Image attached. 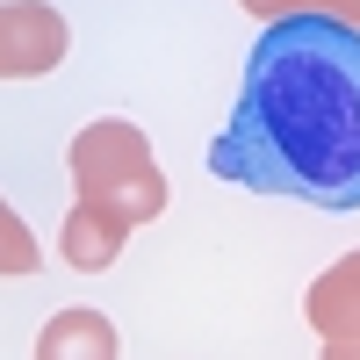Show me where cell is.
Listing matches in <instances>:
<instances>
[{
    "mask_svg": "<svg viewBox=\"0 0 360 360\" xmlns=\"http://www.w3.org/2000/svg\"><path fill=\"white\" fill-rule=\"evenodd\" d=\"M209 173L332 217L360 209V29L324 15L266 22Z\"/></svg>",
    "mask_w": 360,
    "mask_h": 360,
    "instance_id": "obj_1",
    "label": "cell"
},
{
    "mask_svg": "<svg viewBox=\"0 0 360 360\" xmlns=\"http://www.w3.org/2000/svg\"><path fill=\"white\" fill-rule=\"evenodd\" d=\"M123 245H130V231L115 224L108 209H94V202H72L65 224H58V259H65L72 274H108V266L123 259Z\"/></svg>",
    "mask_w": 360,
    "mask_h": 360,
    "instance_id": "obj_5",
    "label": "cell"
},
{
    "mask_svg": "<svg viewBox=\"0 0 360 360\" xmlns=\"http://www.w3.org/2000/svg\"><path fill=\"white\" fill-rule=\"evenodd\" d=\"M245 15H259V22H288V15H324V22H346V29H360V0H238Z\"/></svg>",
    "mask_w": 360,
    "mask_h": 360,
    "instance_id": "obj_7",
    "label": "cell"
},
{
    "mask_svg": "<svg viewBox=\"0 0 360 360\" xmlns=\"http://www.w3.org/2000/svg\"><path fill=\"white\" fill-rule=\"evenodd\" d=\"M115 324L101 310H58L37 332V360H115Z\"/></svg>",
    "mask_w": 360,
    "mask_h": 360,
    "instance_id": "obj_6",
    "label": "cell"
},
{
    "mask_svg": "<svg viewBox=\"0 0 360 360\" xmlns=\"http://www.w3.org/2000/svg\"><path fill=\"white\" fill-rule=\"evenodd\" d=\"M317 360H360V339H353V346H324Z\"/></svg>",
    "mask_w": 360,
    "mask_h": 360,
    "instance_id": "obj_9",
    "label": "cell"
},
{
    "mask_svg": "<svg viewBox=\"0 0 360 360\" xmlns=\"http://www.w3.org/2000/svg\"><path fill=\"white\" fill-rule=\"evenodd\" d=\"M72 180H79V202L108 209L123 231L166 217V173L152 166V137L123 115H101V123H86L65 152Z\"/></svg>",
    "mask_w": 360,
    "mask_h": 360,
    "instance_id": "obj_2",
    "label": "cell"
},
{
    "mask_svg": "<svg viewBox=\"0 0 360 360\" xmlns=\"http://www.w3.org/2000/svg\"><path fill=\"white\" fill-rule=\"evenodd\" d=\"M37 266H44V252H37V238H29V224L0 202V274H37Z\"/></svg>",
    "mask_w": 360,
    "mask_h": 360,
    "instance_id": "obj_8",
    "label": "cell"
},
{
    "mask_svg": "<svg viewBox=\"0 0 360 360\" xmlns=\"http://www.w3.org/2000/svg\"><path fill=\"white\" fill-rule=\"evenodd\" d=\"M72 29L51 0H0V79H44L65 65Z\"/></svg>",
    "mask_w": 360,
    "mask_h": 360,
    "instance_id": "obj_3",
    "label": "cell"
},
{
    "mask_svg": "<svg viewBox=\"0 0 360 360\" xmlns=\"http://www.w3.org/2000/svg\"><path fill=\"white\" fill-rule=\"evenodd\" d=\"M303 317H310V332H317L324 346H353V339H360V252L332 259V266L310 281Z\"/></svg>",
    "mask_w": 360,
    "mask_h": 360,
    "instance_id": "obj_4",
    "label": "cell"
}]
</instances>
